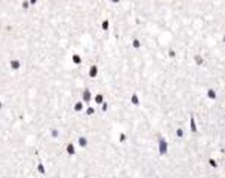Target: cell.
Instances as JSON below:
<instances>
[{"instance_id": "1", "label": "cell", "mask_w": 225, "mask_h": 178, "mask_svg": "<svg viewBox=\"0 0 225 178\" xmlns=\"http://www.w3.org/2000/svg\"><path fill=\"white\" fill-rule=\"evenodd\" d=\"M206 98L210 100V101L218 100V92H216V89H215V88H208V89H206Z\"/></svg>"}, {"instance_id": "2", "label": "cell", "mask_w": 225, "mask_h": 178, "mask_svg": "<svg viewBox=\"0 0 225 178\" xmlns=\"http://www.w3.org/2000/svg\"><path fill=\"white\" fill-rule=\"evenodd\" d=\"M221 43H222V45H225V33L222 34V37H221Z\"/></svg>"}]
</instances>
